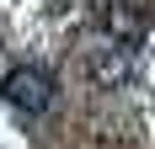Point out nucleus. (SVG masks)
Segmentation results:
<instances>
[{
  "mask_svg": "<svg viewBox=\"0 0 155 149\" xmlns=\"http://www.w3.org/2000/svg\"><path fill=\"white\" fill-rule=\"evenodd\" d=\"M86 74H91L96 90H123L134 80V59H128V48L107 43V48H91L86 53Z\"/></svg>",
  "mask_w": 155,
  "mask_h": 149,
  "instance_id": "2",
  "label": "nucleus"
},
{
  "mask_svg": "<svg viewBox=\"0 0 155 149\" xmlns=\"http://www.w3.org/2000/svg\"><path fill=\"white\" fill-rule=\"evenodd\" d=\"M107 32L118 48H139L144 37H150V21H144L139 5H128V0H118V5H107Z\"/></svg>",
  "mask_w": 155,
  "mask_h": 149,
  "instance_id": "3",
  "label": "nucleus"
},
{
  "mask_svg": "<svg viewBox=\"0 0 155 149\" xmlns=\"http://www.w3.org/2000/svg\"><path fill=\"white\" fill-rule=\"evenodd\" d=\"M0 101H11L21 117H38L54 106V74L43 64H16L0 74Z\"/></svg>",
  "mask_w": 155,
  "mask_h": 149,
  "instance_id": "1",
  "label": "nucleus"
}]
</instances>
